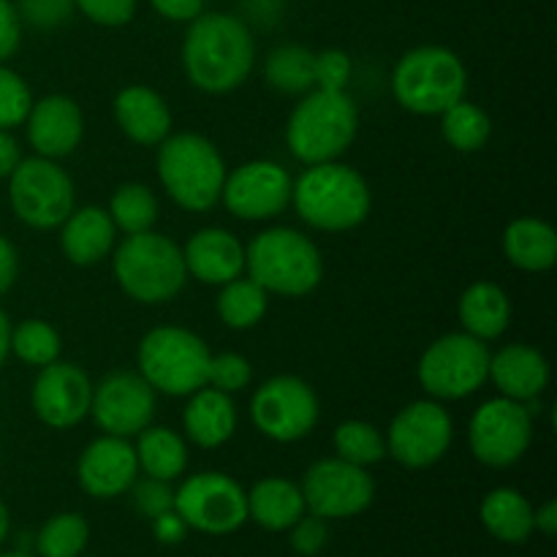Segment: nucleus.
<instances>
[{"label": "nucleus", "instance_id": "obj_1", "mask_svg": "<svg viewBox=\"0 0 557 557\" xmlns=\"http://www.w3.org/2000/svg\"><path fill=\"white\" fill-rule=\"evenodd\" d=\"M183 41V69L190 85L223 96L248 82L256 63V44L248 25L232 14H199L188 22Z\"/></svg>", "mask_w": 557, "mask_h": 557}, {"label": "nucleus", "instance_id": "obj_2", "mask_svg": "<svg viewBox=\"0 0 557 557\" xmlns=\"http://www.w3.org/2000/svg\"><path fill=\"white\" fill-rule=\"evenodd\" d=\"M292 205L310 228L343 234L368 221L373 194L357 169L330 161L308 166L294 180Z\"/></svg>", "mask_w": 557, "mask_h": 557}, {"label": "nucleus", "instance_id": "obj_3", "mask_svg": "<svg viewBox=\"0 0 557 557\" xmlns=\"http://www.w3.org/2000/svg\"><path fill=\"white\" fill-rule=\"evenodd\" d=\"M359 134V107L346 90L313 87L292 109L286 123V147L299 163L341 161Z\"/></svg>", "mask_w": 557, "mask_h": 557}, {"label": "nucleus", "instance_id": "obj_4", "mask_svg": "<svg viewBox=\"0 0 557 557\" xmlns=\"http://www.w3.org/2000/svg\"><path fill=\"white\" fill-rule=\"evenodd\" d=\"M245 272L275 297H308L324 277L321 250L308 234L288 226L264 228L245 248Z\"/></svg>", "mask_w": 557, "mask_h": 557}, {"label": "nucleus", "instance_id": "obj_5", "mask_svg": "<svg viewBox=\"0 0 557 557\" xmlns=\"http://www.w3.org/2000/svg\"><path fill=\"white\" fill-rule=\"evenodd\" d=\"M156 169L174 205L188 212L212 210L228 174L221 150L201 134H169L158 145Z\"/></svg>", "mask_w": 557, "mask_h": 557}, {"label": "nucleus", "instance_id": "obj_6", "mask_svg": "<svg viewBox=\"0 0 557 557\" xmlns=\"http://www.w3.org/2000/svg\"><path fill=\"white\" fill-rule=\"evenodd\" d=\"M112 272L117 286L141 305L172 302L188 281L183 248L156 232L125 237L112 250Z\"/></svg>", "mask_w": 557, "mask_h": 557}, {"label": "nucleus", "instance_id": "obj_7", "mask_svg": "<svg viewBox=\"0 0 557 557\" xmlns=\"http://www.w3.org/2000/svg\"><path fill=\"white\" fill-rule=\"evenodd\" d=\"M468 92V71L446 47H417L397 60L392 71V96L406 112L444 114Z\"/></svg>", "mask_w": 557, "mask_h": 557}, {"label": "nucleus", "instance_id": "obj_8", "mask_svg": "<svg viewBox=\"0 0 557 557\" xmlns=\"http://www.w3.org/2000/svg\"><path fill=\"white\" fill-rule=\"evenodd\" d=\"M210 348L185 326H156L147 332L136 351L139 375L156 392L169 397H188L207 386Z\"/></svg>", "mask_w": 557, "mask_h": 557}, {"label": "nucleus", "instance_id": "obj_9", "mask_svg": "<svg viewBox=\"0 0 557 557\" xmlns=\"http://www.w3.org/2000/svg\"><path fill=\"white\" fill-rule=\"evenodd\" d=\"M490 348L468 332H449L430 343L417 364L419 386L430 400H466L490 381Z\"/></svg>", "mask_w": 557, "mask_h": 557}, {"label": "nucleus", "instance_id": "obj_10", "mask_svg": "<svg viewBox=\"0 0 557 557\" xmlns=\"http://www.w3.org/2000/svg\"><path fill=\"white\" fill-rule=\"evenodd\" d=\"M9 201L25 226L49 232L71 215L76 194L74 183L58 161L36 156L22 158L20 166L11 172Z\"/></svg>", "mask_w": 557, "mask_h": 557}, {"label": "nucleus", "instance_id": "obj_11", "mask_svg": "<svg viewBox=\"0 0 557 557\" xmlns=\"http://www.w3.org/2000/svg\"><path fill=\"white\" fill-rule=\"evenodd\" d=\"M250 419L264 438L275 444H294L308 438L319 424V395L299 375H275L253 392Z\"/></svg>", "mask_w": 557, "mask_h": 557}, {"label": "nucleus", "instance_id": "obj_12", "mask_svg": "<svg viewBox=\"0 0 557 557\" xmlns=\"http://www.w3.org/2000/svg\"><path fill=\"white\" fill-rule=\"evenodd\" d=\"M174 511L194 531L226 536L248 520V493L226 473L205 471L180 484Z\"/></svg>", "mask_w": 557, "mask_h": 557}, {"label": "nucleus", "instance_id": "obj_13", "mask_svg": "<svg viewBox=\"0 0 557 557\" xmlns=\"http://www.w3.org/2000/svg\"><path fill=\"white\" fill-rule=\"evenodd\" d=\"M455 441V422L438 400H413L397 411L386 430V455L403 468L422 471L444 460Z\"/></svg>", "mask_w": 557, "mask_h": 557}, {"label": "nucleus", "instance_id": "obj_14", "mask_svg": "<svg viewBox=\"0 0 557 557\" xmlns=\"http://www.w3.org/2000/svg\"><path fill=\"white\" fill-rule=\"evenodd\" d=\"M533 441V413L525 403L493 397L482 403L468 424L473 457L490 468H509L525 457Z\"/></svg>", "mask_w": 557, "mask_h": 557}, {"label": "nucleus", "instance_id": "obj_15", "mask_svg": "<svg viewBox=\"0 0 557 557\" xmlns=\"http://www.w3.org/2000/svg\"><path fill=\"white\" fill-rule=\"evenodd\" d=\"M305 509L321 520H346L357 517L373 504L375 482L368 468L351 466L341 457L313 462L302 479Z\"/></svg>", "mask_w": 557, "mask_h": 557}, {"label": "nucleus", "instance_id": "obj_16", "mask_svg": "<svg viewBox=\"0 0 557 557\" xmlns=\"http://www.w3.org/2000/svg\"><path fill=\"white\" fill-rule=\"evenodd\" d=\"M294 177L275 161H248L226 174L221 201L239 221H272L292 205Z\"/></svg>", "mask_w": 557, "mask_h": 557}, {"label": "nucleus", "instance_id": "obj_17", "mask_svg": "<svg viewBox=\"0 0 557 557\" xmlns=\"http://www.w3.org/2000/svg\"><path fill=\"white\" fill-rule=\"evenodd\" d=\"M156 389L139 373H109L92 386L90 417L107 435L134 438L156 419Z\"/></svg>", "mask_w": 557, "mask_h": 557}, {"label": "nucleus", "instance_id": "obj_18", "mask_svg": "<svg viewBox=\"0 0 557 557\" xmlns=\"http://www.w3.org/2000/svg\"><path fill=\"white\" fill-rule=\"evenodd\" d=\"M30 403L36 417L52 430H71L90 417L92 381L79 364L52 362L38 368Z\"/></svg>", "mask_w": 557, "mask_h": 557}, {"label": "nucleus", "instance_id": "obj_19", "mask_svg": "<svg viewBox=\"0 0 557 557\" xmlns=\"http://www.w3.org/2000/svg\"><path fill=\"white\" fill-rule=\"evenodd\" d=\"M22 125L27 128V141L36 156L49 158V161L71 156L85 136V114H82L79 103L63 92H52V96L33 101Z\"/></svg>", "mask_w": 557, "mask_h": 557}, {"label": "nucleus", "instance_id": "obj_20", "mask_svg": "<svg viewBox=\"0 0 557 557\" xmlns=\"http://www.w3.org/2000/svg\"><path fill=\"white\" fill-rule=\"evenodd\" d=\"M76 473H79V484L87 495L103 500L117 498V495L128 493L131 484L139 476L136 449L128 438L103 433L82 451Z\"/></svg>", "mask_w": 557, "mask_h": 557}, {"label": "nucleus", "instance_id": "obj_21", "mask_svg": "<svg viewBox=\"0 0 557 557\" xmlns=\"http://www.w3.org/2000/svg\"><path fill=\"white\" fill-rule=\"evenodd\" d=\"M185 270L205 286H226L245 275V248L228 228H199L183 248Z\"/></svg>", "mask_w": 557, "mask_h": 557}, {"label": "nucleus", "instance_id": "obj_22", "mask_svg": "<svg viewBox=\"0 0 557 557\" xmlns=\"http://www.w3.org/2000/svg\"><path fill=\"white\" fill-rule=\"evenodd\" d=\"M114 123L134 145L158 147L172 134V109L166 98L145 85H128L114 96Z\"/></svg>", "mask_w": 557, "mask_h": 557}, {"label": "nucleus", "instance_id": "obj_23", "mask_svg": "<svg viewBox=\"0 0 557 557\" xmlns=\"http://www.w3.org/2000/svg\"><path fill=\"white\" fill-rule=\"evenodd\" d=\"M490 381L500 397L517 403L539 400L549 386V362L539 348L511 343L490 357Z\"/></svg>", "mask_w": 557, "mask_h": 557}, {"label": "nucleus", "instance_id": "obj_24", "mask_svg": "<svg viewBox=\"0 0 557 557\" xmlns=\"http://www.w3.org/2000/svg\"><path fill=\"white\" fill-rule=\"evenodd\" d=\"M117 228L103 207L87 205L71 210V215L60 223V248L63 256L76 267H92L107 259L114 250Z\"/></svg>", "mask_w": 557, "mask_h": 557}, {"label": "nucleus", "instance_id": "obj_25", "mask_svg": "<svg viewBox=\"0 0 557 557\" xmlns=\"http://www.w3.org/2000/svg\"><path fill=\"white\" fill-rule=\"evenodd\" d=\"M185 438L199 449H218L237 433V406L232 395L218 392L212 386H201L188 395V406L183 411Z\"/></svg>", "mask_w": 557, "mask_h": 557}, {"label": "nucleus", "instance_id": "obj_26", "mask_svg": "<svg viewBox=\"0 0 557 557\" xmlns=\"http://www.w3.org/2000/svg\"><path fill=\"white\" fill-rule=\"evenodd\" d=\"M457 315H460L462 332H468L471 337L482 343L498 341L511 324V299L498 283H471L462 292Z\"/></svg>", "mask_w": 557, "mask_h": 557}, {"label": "nucleus", "instance_id": "obj_27", "mask_svg": "<svg viewBox=\"0 0 557 557\" xmlns=\"http://www.w3.org/2000/svg\"><path fill=\"white\" fill-rule=\"evenodd\" d=\"M504 256L522 272H547L557 264V234L547 221L517 218L504 232Z\"/></svg>", "mask_w": 557, "mask_h": 557}, {"label": "nucleus", "instance_id": "obj_28", "mask_svg": "<svg viewBox=\"0 0 557 557\" xmlns=\"http://www.w3.org/2000/svg\"><path fill=\"white\" fill-rule=\"evenodd\" d=\"M302 515V490L288 479H261L248 493V517H253L267 531H288Z\"/></svg>", "mask_w": 557, "mask_h": 557}, {"label": "nucleus", "instance_id": "obj_29", "mask_svg": "<svg viewBox=\"0 0 557 557\" xmlns=\"http://www.w3.org/2000/svg\"><path fill=\"white\" fill-rule=\"evenodd\" d=\"M136 462L139 471H145L150 479L161 482H174L188 468V444L180 433L169 428H145L136 435Z\"/></svg>", "mask_w": 557, "mask_h": 557}, {"label": "nucleus", "instance_id": "obj_30", "mask_svg": "<svg viewBox=\"0 0 557 557\" xmlns=\"http://www.w3.org/2000/svg\"><path fill=\"white\" fill-rule=\"evenodd\" d=\"M482 522L500 542L520 544L533 533V506L517 490H493L482 500Z\"/></svg>", "mask_w": 557, "mask_h": 557}, {"label": "nucleus", "instance_id": "obj_31", "mask_svg": "<svg viewBox=\"0 0 557 557\" xmlns=\"http://www.w3.org/2000/svg\"><path fill=\"white\" fill-rule=\"evenodd\" d=\"M264 79L283 96H305L315 87V52L299 44L275 47L264 60Z\"/></svg>", "mask_w": 557, "mask_h": 557}, {"label": "nucleus", "instance_id": "obj_32", "mask_svg": "<svg viewBox=\"0 0 557 557\" xmlns=\"http://www.w3.org/2000/svg\"><path fill=\"white\" fill-rule=\"evenodd\" d=\"M267 310H270V294L250 277H237L221 286L218 294V315L228 330H253L264 321Z\"/></svg>", "mask_w": 557, "mask_h": 557}, {"label": "nucleus", "instance_id": "obj_33", "mask_svg": "<svg viewBox=\"0 0 557 557\" xmlns=\"http://www.w3.org/2000/svg\"><path fill=\"white\" fill-rule=\"evenodd\" d=\"M441 117V134H444L446 145L457 152H479L493 136V120L484 112L479 103L457 101L455 107L446 109Z\"/></svg>", "mask_w": 557, "mask_h": 557}, {"label": "nucleus", "instance_id": "obj_34", "mask_svg": "<svg viewBox=\"0 0 557 557\" xmlns=\"http://www.w3.org/2000/svg\"><path fill=\"white\" fill-rule=\"evenodd\" d=\"M107 212L112 218L114 228L123 232L125 237L145 234L152 232L158 221V199L147 185L125 183L112 194Z\"/></svg>", "mask_w": 557, "mask_h": 557}, {"label": "nucleus", "instance_id": "obj_35", "mask_svg": "<svg viewBox=\"0 0 557 557\" xmlns=\"http://www.w3.org/2000/svg\"><path fill=\"white\" fill-rule=\"evenodd\" d=\"M332 446L341 460L351 462V466L368 468L375 466L386 457V438L375 424L362 422V419H348V422L337 424L332 433Z\"/></svg>", "mask_w": 557, "mask_h": 557}, {"label": "nucleus", "instance_id": "obj_36", "mask_svg": "<svg viewBox=\"0 0 557 557\" xmlns=\"http://www.w3.org/2000/svg\"><path fill=\"white\" fill-rule=\"evenodd\" d=\"M63 351L58 330L49 321L25 319L20 326H11V354L30 368H47L58 362Z\"/></svg>", "mask_w": 557, "mask_h": 557}, {"label": "nucleus", "instance_id": "obj_37", "mask_svg": "<svg viewBox=\"0 0 557 557\" xmlns=\"http://www.w3.org/2000/svg\"><path fill=\"white\" fill-rule=\"evenodd\" d=\"M87 522L79 515H58L38 533V555L41 557H79L85 549Z\"/></svg>", "mask_w": 557, "mask_h": 557}, {"label": "nucleus", "instance_id": "obj_38", "mask_svg": "<svg viewBox=\"0 0 557 557\" xmlns=\"http://www.w3.org/2000/svg\"><path fill=\"white\" fill-rule=\"evenodd\" d=\"M253 381V364L248 357L237 351L212 354L210 357V373H207V386L226 395H237V392L248 389Z\"/></svg>", "mask_w": 557, "mask_h": 557}, {"label": "nucleus", "instance_id": "obj_39", "mask_svg": "<svg viewBox=\"0 0 557 557\" xmlns=\"http://www.w3.org/2000/svg\"><path fill=\"white\" fill-rule=\"evenodd\" d=\"M33 107V92L16 71L0 63V128L11 131L25 123Z\"/></svg>", "mask_w": 557, "mask_h": 557}, {"label": "nucleus", "instance_id": "obj_40", "mask_svg": "<svg viewBox=\"0 0 557 557\" xmlns=\"http://www.w3.org/2000/svg\"><path fill=\"white\" fill-rule=\"evenodd\" d=\"M74 0H20L16 3V14L20 22H27L38 30H54V27L65 25L74 14Z\"/></svg>", "mask_w": 557, "mask_h": 557}, {"label": "nucleus", "instance_id": "obj_41", "mask_svg": "<svg viewBox=\"0 0 557 557\" xmlns=\"http://www.w3.org/2000/svg\"><path fill=\"white\" fill-rule=\"evenodd\" d=\"M172 482H161V479H150L145 482H134V509L147 520H158L166 511H174V490L169 487Z\"/></svg>", "mask_w": 557, "mask_h": 557}, {"label": "nucleus", "instance_id": "obj_42", "mask_svg": "<svg viewBox=\"0 0 557 557\" xmlns=\"http://www.w3.org/2000/svg\"><path fill=\"white\" fill-rule=\"evenodd\" d=\"M351 74L354 63L343 49H324L315 54V87L321 90H346Z\"/></svg>", "mask_w": 557, "mask_h": 557}, {"label": "nucleus", "instance_id": "obj_43", "mask_svg": "<svg viewBox=\"0 0 557 557\" xmlns=\"http://www.w3.org/2000/svg\"><path fill=\"white\" fill-rule=\"evenodd\" d=\"M76 9L101 27H123L134 20L136 0H74Z\"/></svg>", "mask_w": 557, "mask_h": 557}, {"label": "nucleus", "instance_id": "obj_44", "mask_svg": "<svg viewBox=\"0 0 557 557\" xmlns=\"http://www.w3.org/2000/svg\"><path fill=\"white\" fill-rule=\"evenodd\" d=\"M292 547L297 549L299 555H319L321 549L326 547V539H330V531H326V520L310 515L299 517L292 528Z\"/></svg>", "mask_w": 557, "mask_h": 557}, {"label": "nucleus", "instance_id": "obj_45", "mask_svg": "<svg viewBox=\"0 0 557 557\" xmlns=\"http://www.w3.org/2000/svg\"><path fill=\"white\" fill-rule=\"evenodd\" d=\"M22 22L11 0H0V63L20 49Z\"/></svg>", "mask_w": 557, "mask_h": 557}, {"label": "nucleus", "instance_id": "obj_46", "mask_svg": "<svg viewBox=\"0 0 557 557\" xmlns=\"http://www.w3.org/2000/svg\"><path fill=\"white\" fill-rule=\"evenodd\" d=\"M152 9L172 22H194L205 14V0H150Z\"/></svg>", "mask_w": 557, "mask_h": 557}, {"label": "nucleus", "instance_id": "obj_47", "mask_svg": "<svg viewBox=\"0 0 557 557\" xmlns=\"http://www.w3.org/2000/svg\"><path fill=\"white\" fill-rule=\"evenodd\" d=\"M16 275H20V256H16V248L11 245V239H5L0 234V294H5L14 286Z\"/></svg>", "mask_w": 557, "mask_h": 557}, {"label": "nucleus", "instance_id": "obj_48", "mask_svg": "<svg viewBox=\"0 0 557 557\" xmlns=\"http://www.w3.org/2000/svg\"><path fill=\"white\" fill-rule=\"evenodd\" d=\"M22 150L20 141L9 134L5 128H0V180H9L11 172L20 166Z\"/></svg>", "mask_w": 557, "mask_h": 557}, {"label": "nucleus", "instance_id": "obj_49", "mask_svg": "<svg viewBox=\"0 0 557 557\" xmlns=\"http://www.w3.org/2000/svg\"><path fill=\"white\" fill-rule=\"evenodd\" d=\"M152 522H156L158 542H163V544L183 542L185 528H188L183 520H180L177 511H166V515H161V517H158V520H152Z\"/></svg>", "mask_w": 557, "mask_h": 557}, {"label": "nucleus", "instance_id": "obj_50", "mask_svg": "<svg viewBox=\"0 0 557 557\" xmlns=\"http://www.w3.org/2000/svg\"><path fill=\"white\" fill-rule=\"evenodd\" d=\"M533 531H542L544 536H555L557 533V504L547 500L542 509L533 511Z\"/></svg>", "mask_w": 557, "mask_h": 557}, {"label": "nucleus", "instance_id": "obj_51", "mask_svg": "<svg viewBox=\"0 0 557 557\" xmlns=\"http://www.w3.org/2000/svg\"><path fill=\"white\" fill-rule=\"evenodd\" d=\"M9 354H11V321L9 315L0 310V364L9 359Z\"/></svg>", "mask_w": 557, "mask_h": 557}, {"label": "nucleus", "instance_id": "obj_52", "mask_svg": "<svg viewBox=\"0 0 557 557\" xmlns=\"http://www.w3.org/2000/svg\"><path fill=\"white\" fill-rule=\"evenodd\" d=\"M5 533H9V509H5L3 500H0V544H3Z\"/></svg>", "mask_w": 557, "mask_h": 557}, {"label": "nucleus", "instance_id": "obj_53", "mask_svg": "<svg viewBox=\"0 0 557 557\" xmlns=\"http://www.w3.org/2000/svg\"><path fill=\"white\" fill-rule=\"evenodd\" d=\"M0 557H30V555H22V553H14V555H0Z\"/></svg>", "mask_w": 557, "mask_h": 557}, {"label": "nucleus", "instance_id": "obj_54", "mask_svg": "<svg viewBox=\"0 0 557 557\" xmlns=\"http://www.w3.org/2000/svg\"><path fill=\"white\" fill-rule=\"evenodd\" d=\"M250 3H261V0H250Z\"/></svg>", "mask_w": 557, "mask_h": 557}]
</instances>
